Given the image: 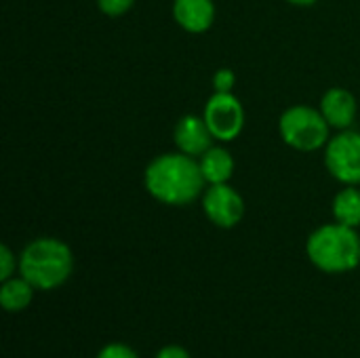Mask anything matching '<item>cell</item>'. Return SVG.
Returning <instances> with one entry per match:
<instances>
[{
    "label": "cell",
    "instance_id": "1",
    "mask_svg": "<svg viewBox=\"0 0 360 358\" xmlns=\"http://www.w3.org/2000/svg\"><path fill=\"white\" fill-rule=\"evenodd\" d=\"M143 186L152 198L162 205L184 207L194 203L207 186L196 158L184 152L156 156L143 173Z\"/></svg>",
    "mask_w": 360,
    "mask_h": 358
},
{
    "label": "cell",
    "instance_id": "5",
    "mask_svg": "<svg viewBox=\"0 0 360 358\" xmlns=\"http://www.w3.org/2000/svg\"><path fill=\"white\" fill-rule=\"evenodd\" d=\"M325 165L331 177L346 186L360 184V133L342 131L325 148Z\"/></svg>",
    "mask_w": 360,
    "mask_h": 358
},
{
    "label": "cell",
    "instance_id": "14",
    "mask_svg": "<svg viewBox=\"0 0 360 358\" xmlns=\"http://www.w3.org/2000/svg\"><path fill=\"white\" fill-rule=\"evenodd\" d=\"M17 268H19L17 257L13 255V251H11L6 245H2V247H0V281L13 279V272H15Z\"/></svg>",
    "mask_w": 360,
    "mask_h": 358
},
{
    "label": "cell",
    "instance_id": "10",
    "mask_svg": "<svg viewBox=\"0 0 360 358\" xmlns=\"http://www.w3.org/2000/svg\"><path fill=\"white\" fill-rule=\"evenodd\" d=\"M173 17L190 34L207 32L215 21L213 0H173Z\"/></svg>",
    "mask_w": 360,
    "mask_h": 358
},
{
    "label": "cell",
    "instance_id": "13",
    "mask_svg": "<svg viewBox=\"0 0 360 358\" xmlns=\"http://www.w3.org/2000/svg\"><path fill=\"white\" fill-rule=\"evenodd\" d=\"M333 217L338 224L359 228L360 226V190L356 186H348L333 198Z\"/></svg>",
    "mask_w": 360,
    "mask_h": 358
},
{
    "label": "cell",
    "instance_id": "6",
    "mask_svg": "<svg viewBox=\"0 0 360 358\" xmlns=\"http://www.w3.org/2000/svg\"><path fill=\"white\" fill-rule=\"evenodd\" d=\"M202 118H205L211 135L219 141L236 139L245 127L243 103L232 93H213L205 106Z\"/></svg>",
    "mask_w": 360,
    "mask_h": 358
},
{
    "label": "cell",
    "instance_id": "9",
    "mask_svg": "<svg viewBox=\"0 0 360 358\" xmlns=\"http://www.w3.org/2000/svg\"><path fill=\"white\" fill-rule=\"evenodd\" d=\"M321 112L333 129L346 131L356 116V97L344 87H331L321 99Z\"/></svg>",
    "mask_w": 360,
    "mask_h": 358
},
{
    "label": "cell",
    "instance_id": "16",
    "mask_svg": "<svg viewBox=\"0 0 360 358\" xmlns=\"http://www.w3.org/2000/svg\"><path fill=\"white\" fill-rule=\"evenodd\" d=\"M133 2L135 0H97V6L108 17H120L133 6Z\"/></svg>",
    "mask_w": 360,
    "mask_h": 358
},
{
    "label": "cell",
    "instance_id": "15",
    "mask_svg": "<svg viewBox=\"0 0 360 358\" xmlns=\"http://www.w3.org/2000/svg\"><path fill=\"white\" fill-rule=\"evenodd\" d=\"M95 358H139L137 352L129 346V344H120V342H112L108 346H103L99 350V354Z\"/></svg>",
    "mask_w": 360,
    "mask_h": 358
},
{
    "label": "cell",
    "instance_id": "7",
    "mask_svg": "<svg viewBox=\"0 0 360 358\" xmlns=\"http://www.w3.org/2000/svg\"><path fill=\"white\" fill-rule=\"evenodd\" d=\"M202 211L217 228H234L245 215L243 196L228 184H213L202 192Z\"/></svg>",
    "mask_w": 360,
    "mask_h": 358
},
{
    "label": "cell",
    "instance_id": "8",
    "mask_svg": "<svg viewBox=\"0 0 360 358\" xmlns=\"http://www.w3.org/2000/svg\"><path fill=\"white\" fill-rule=\"evenodd\" d=\"M173 139H175V146L179 152H184L192 158H200L213 146L215 137L211 135L202 116L186 114L177 120Z\"/></svg>",
    "mask_w": 360,
    "mask_h": 358
},
{
    "label": "cell",
    "instance_id": "2",
    "mask_svg": "<svg viewBox=\"0 0 360 358\" xmlns=\"http://www.w3.org/2000/svg\"><path fill=\"white\" fill-rule=\"evenodd\" d=\"M72 249L59 238H36L27 243L19 255V276H23L38 291L61 287L72 276Z\"/></svg>",
    "mask_w": 360,
    "mask_h": 358
},
{
    "label": "cell",
    "instance_id": "11",
    "mask_svg": "<svg viewBox=\"0 0 360 358\" xmlns=\"http://www.w3.org/2000/svg\"><path fill=\"white\" fill-rule=\"evenodd\" d=\"M202 177L209 186L213 184H228V179L234 173V158L226 148L211 146L200 158H198Z\"/></svg>",
    "mask_w": 360,
    "mask_h": 358
},
{
    "label": "cell",
    "instance_id": "12",
    "mask_svg": "<svg viewBox=\"0 0 360 358\" xmlns=\"http://www.w3.org/2000/svg\"><path fill=\"white\" fill-rule=\"evenodd\" d=\"M34 287L23 279V276H15V279H8V281H2V287H0V306L6 310V312H21L25 310L32 300H34Z\"/></svg>",
    "mask_w": 360,
    "mask_h": 358
},
{
    "label": "cell",
    "instance_id": "18",
    "mask_svg": "<svg viewBox=\"0 0 360 358\" xmlns=\"http://www.w3.org/2000/svg\"><path fill=\"white\" fill-rule=\"evenodd\" d=\"M154 358H192V357H190V352H188L186 348H181V346H177V344H169V346L160 348Z\"/></svg>",
    "mask_w": 360,
    "mask_h": 358
},
{
    "label": "cell",
    "instance_id": "19",
    "mask_svg": "<svg viewBox=\"0 0 360 358\" xmlns=\"http://www.w3.org/2000/svg\"><path fill=\"white\" fill-rule=\"evenodd\" d=\"M287 2H291V4H295V6H312V4L319 2V0H287Z\"/></svg>",
    "mask_w": 360,
    "mask_h": 358
},
{
    "label": "cell",
    "instance_id": "3",
    "mask_svg": "<svg viewBox=\"0 0 360 358\" xmlns=\"http://www.w3.org/2000/svg\"><path fill=\"white\" fill-rule=\"evenodd\" d=\"M308 260L327 274H344L360 264V236L356 228L327 224L316 228L306 243Z\"/></svg>",
    "mask_w": 360,
    "mask_h": 358
},
{
    "label": "cell",
    "instance_id": "17",
    "mask_svg": "<svg viewBox=\"0 0 360 358\" xmlns=\"http://www.w3.org/2000/svg\"><path fill=\"white\" fill-rule=\"evenodd\" d=\"M236 82V76L230 68H221L213 76V89L215 93H232V87Z\"/></svg>",
    "mask_w": 360,
    "mask_h": 358
},
{
    "label": "cell",
    "instance_id": "4",
    "mask_svg": "<svg viewBox=\"0 0 360 358\" xmlns=\"http://www.w3.org/2000/svg\"><path fill=\"white\" fill-rule=\"evenodd\" d=\"M331 124L321 110L310 106H291L281 114L278 131L287 146L300 152H316L329 143Z\"/></svg>",
    "mask_w": 360,
    "mask_h": 358
}]
</instances>
